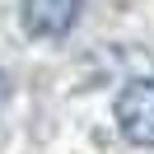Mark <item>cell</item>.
<instances>
[{
    "label": "cell",
    "instance_id": "cell-1",
    "mask_svg": "<svg viewBox=\"0 0 154 154\" xmlns=\"http://www.w3.org/2000/svg\"><path fill=\"white\" fill-rule=\"evenodd\" d=\"M117 126L131 145H154V79H131L117 94Z\"/></svg>",
    "mask_w": 154,
    "mask_h": 154
},
{
    "label": "cell",
    "instance_id": "cell-2",
    "mask_svg": "<svg viewBox=\"0 0 154 154\" xmlns=\"http://www.w3.org/2000/svg\"><path fill=\"white\" fill-rule=\"evenodd\" d=\"M79 10H84V0H23V28L38 38H66Z\"/></svg>",
    "mask_w": 154,
    "mask_h": 154
}]
</instances>
